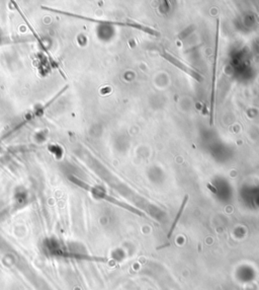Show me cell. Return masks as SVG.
<instances>
[{
	"mask_svg": "<svg viewBox=\"0 0 259 290\" xmlns=\"http://www.w3.org/2000/svg\"><path fill=\"white\" fill-rule=\"evenodd\" d=\"M78 184H79L80 186H82L84 189L89 190L90 192H92L93 194H94L96 197H98V198H103V199H104V200H106V201H108V202H110V203H113V204H115V205H118V206H120V207H121V208H124V209H126V210H128V211H130V212H132V213H134V214H137V215H139V216H143V217L145 216V214H144L142 211H140L139 209H137V208H135V207L131 206V205H129V204H127V203L121 202V201H119V200H117V199H115V198H113V197H110V196L106 195L105 193H104L103 191H100V190H97V189H95V188L89 187V186L85 185V184H83V183H80V182H78Z\"/></svg>",
	"mask_w": 259,
	"mask_h": 290,
	"instance_id": "7a4b0ae2",
	"label": "cell"
},
{
	"mask_svg": "<svg viewBox=\"0 0 259 290\" xmlns=\"http://www.w3.org/2000/svg\"><path fill=\"white\" fill-rule=\"evenodd\" d=\"M188 200H189V196L187 195L186 197H184V199H183V201H182V203H181V205H180V207H179V210L177 211V214H176V216H175L174 221H173V223H172V225H171V227H170V229H169V233H168V236H167L168 238H170L171 236H172V234H173L174 229H175V227H176V225H177V223H178V221H179V219H180V217H181V215H182V213H183V210H184V208H186V205H187V203H188Z\"/></svg>",
	"mask_w": 259,
	"mask_h": 290,
	"instance_id": "277c9868",
	"label": "cell"
},
{
	"mask_svg": "<svg viewBox=\"0 0 259 290\" xmlns=\"http://www.w3.org/2000/svg\"><path fill=\"white\" fill-rule=\"evenodd\" d=\"M219 34H220V21L217 20L216 29V43L213 61V74H212V86H211V116H209V124L213 125L215 118V98H216V81H217V69H218V57H219Z\"/></svg>",
	"mask_w": 259,
	"mask_h": 290,
	"instance_id": "6da1fadb",
	"label": "cell"
},
{
	"mask_svg": "<svg viewBox=\"0 0 259 290\" xmlns=\"http://www.w3.org/2000/svg\"><path fill=\"white\" fill-rule=\"evenodd\" d=\"M159 53H160V55H161L165 60H167L168 62H170L172 65L176 66L177 68H179V69L182 70L183 72H186L187 74L190 75V76H191L193 79H195L196 81H199V82H202V81H203V76L199 73V72H196V71L193 70L192 68H190V67H189L188 65H186L184 63H182V62L180 61V60H178L176 57L172 56L170 53L166 52L164 49H160V50H159Z\"/></svg>",
	"mask_w": 259,
	"mask_h": 290,
	"instance_id": "3957f363",
	"label": "cell"
}]
</instances>
